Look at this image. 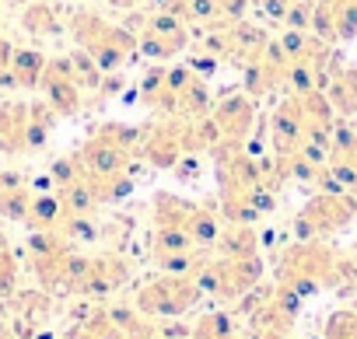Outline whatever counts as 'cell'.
Masks as SVG:
<instances>
[{"label": "cell", "instance_id": "4fadbf2b", "mask_svg": "<svg viewBox=\"0 0 357 339\" xmlns=\"http://www.w3.org/2000/svg\"><path fill=\"white\" fill-rule=\"evenodd\" d=\"M77 154H81V161H84V172H88V175H112V172H123V168H130V161H133L130 150L112 147V143H105V140H98V136H88Z\"/></svg>", "mask_w": 357, "mask_h": 339}, {"label": "cell", "instance_id": "836d02e7", "mask_svg": "<svg viewBox=\"0 0 357 339\" xmlns=\"http://www.w3.org/2000/svg\"><path fill=\"white\" fill-rule=\"evenodd\" d=\"M312 8H315V0H291L287 18H284V29H301V32H312Z\"/></svg>", "mask_w": 357, "mask_h": 339}, {"label": "cell", "instance_id": "8992f818", "mask_svg": "<svg viewBox=\"0 0 357 339\" xmlns=\"http://www.w3.org/2000/svg\"><path fill=\"white\" fill-rule=\"evenodd\" d=\"M130 29L137 32V49L151 60H172L186 49L190 32L186 22L175 18L168 11H151V15H137L130 18Z\"/></svg>", "mask_w": 357, "mask_h": 339}, {"label": "cell", "instance_id": "d6986e66", "mask_svg": "<svg viewBox=\"0 0 357 339\" xmlns=\"http://www.w3.org/2000/svg\"><path fill=\"white\" fill-rule=\"evenodd\" d=\"M46 56L39 49H15L11 56V74L18 81V88H39L43 84V74H46Z\"/></svg>", "mask_w": 357, "mask_h": 339}, {"label": "cell", "instance_id": "e575fe53", "mask_svg": "<svg viewBox=\"0 0 357 339\" xmlns=\"http://www.w3.org/2000/svg\"><path fill=\"white\" fill-rule=\"evenodd\" d=\"M11 56H15V46H11L8 39H0V70L11 67Z\"/></svg>", "mask_w": 357, "mask_h": 339}, {"label": "cell", "instance_id": "f546056e", "mask_svg": "<svg viewBox=\"0 0 357 339\" xmlns=\"http://www.w3.org/2000/svg\"><path fill=\"white\" fill-rule=\"evenodd\" d=\"M15 290H18V259L4 242L0 245V297H11Z\"/></svg>", "mask_w": 357, "mask_h": 339}, {"label": "cell", "instance_id": "ac0fdd59", "mask_svg": "<svg viewBox=\"0 0 357 339\" xmlns=\"http://www.w3.org/2000/svg\"><path fill=\"white\" fill-rule=\"evenodd\" d=\"M218 249H221V255L245 259V255H259V238H256L252 224H228L218 235Z\"/></svg>", "mask_w": 357, "mask_h": 339}, {"label": "cell", "instance_id": "6da1fadb", "mask_svg": "<svg viewBox=\"0 0 357 339\" xmlns=\"http://www.w3.org/2000/svg\"><path fill=\"white\" fill-rule=\"evenodd\" d=\"M350 276H357L354 259L336 255L322 242H298L294 249L284 252V259L277 266V283L294 287L301 297H308L322 287H336Z\"/></svg>", "mask_w": 357, "mask_h": 339}, {"label": "cell", "instance_id": "484cf974", "mask_svg": "<svg viewBox=\"0 0 357 339\" xmlns=\"http://www.w3.org/2000/svg\"><path fill=\"white\" fill-rule=\"evenodd\" d=\"M312 36L333 42L336 39V0H315L312 8Z\"/></svg>", "mask_w": 357, "mask_h": 339}, {"label": "cell", "instance_id": "44dd1931", "mask_svg": "<svg viewBox=\"0 0 357 339\" xmlns=\"http://www.w3.org/2000/svg\"><path fill=\"white\" fill-rule=\"evenodd\" d=\"M63 221V203L56 193H39L32 196V210H29V224L36 231H56Z\"/></svg>", "mask_w": 357, "mask_h": 339}, {"label": "cell", "instance_id": "7c38bea8", "mask_svg": "<svg viewBox=\"0 0 357 339\" xmlns=\"http://www.w3.org/2000/svg\"><path fill=\"white\" fill-rule=\"evenodd\" d=\"M29 136V102L8 98L0 102V154H29L25 147Z\"/></svg>", "mask_w": 357, "mask_h": 339}, {"label": "cell", "instance_id": "8fae6325", "mask_svg": "<svg viewBox=\"0 0 357 339\" xmlns=\"http://www.w3.org/2000/svg\"><path fill=\"white\" fill-rule=\"evenodd\" d=\"M305 126V112H301V98L291 95L277 105V112L270 116V143H273V154H294L305 140L301 133Z\"/></svg>", "mask_w": 357, "mask_h": 339}, {"label": "cell", "instance_id": "83f0119b", "mask_svg": "<svg viewBox=\"0 0 357 339\" xmlns=\"http://www.w3.org/2000/svg\"><path fill=\"white\" fill-rule=\"evenodd\" d=\"M322 339H357V311H350V308L333 311V315L326 318Z\"/></svg>", "mask_w": 357, "mask_h": 339}, {"label": "cell", "instance_id": "5bb4252c", "mask_svg": "<svg viewBox=\"0 0 357 339\" xmlns=\"http://www.w3.org/2000/svg\"><path fill=\"white\" fill-rule=\"evenodd\" d=\"M200 245L190 238V231H183V228H154V235H151V255H154V262L161 266V262H168V259H175V255H186V252H197Z\"/></svg>", "mask_w": 357, "mask_h": 339}, {"label": "cell", "instance_id": "d590c367", "mask_svg": "<svg viewBox=\"0 0 357 339\" xmlns=\"http://www.w3.org/2000/svg\"><path fill=\"white\" fill-rule=\"evenodd\" d=\"M105 4H109V8H119V11H126V8H137L140 0H105Z\"/></svg>", "mask_w": 357, "mask_h": 339}, {"label": "cell", "instance_id": "d4e9b609", "mask_svg": "<svg viewBox=\"0 0 357 339\" xmlns=\"http://www.w3.org/2000/svg\"><path fill=\"white\" fill-rule=\"evenodd\" d=\"M22 22L36 36H60V18H56V8H50V4H29Z\"/></svg>", "mask_w": 357, "mask_h": 339}, {"label": "cell", "instance_id": "d6a6232c", "mask_svg": "<svg viewBox=\"0 0 357 339\" xmlns=\"http://www.w3.org/2000/svg\"><path fill=\"white\" fill-rule=\"evenodd\" d=\"M218 18H221V0H190V8H186L190 25H207Z\"/></svg>", "mask_w": 357, "mask_h": 339}, {"label": "cell", "instance_id": "e0dca14e", "mask_svg": "<svg viewBox=\"0 0 357 339\" xmlns=\"http://www.w3.org/2000/svg\"><path fill=\"white\" fill-rule=\"evenodd\" d=\"M56 119H60V116H56V109H53L46 98L29 105V136H25V147H29V154H32V150H43V147L50 143Z\"/></svg>", "mask_w": 357, "mask_h": 339}, {"label": "cell", "instance_id": "2e32d148", "mask_svg": "<svg viewBox=\"0 0 357 339\" xmlns=\"http://www.w3.org/2000/svg\"><path fill=\"white\" fill-rule=\"evenodd\" d=\"M151 210H154V228H183L186 231L197 203L175 196V193H158L154 203H151Z\"/></svg>", "mask_w": 357, "mask_h": 339}, {"label": "cell", "instance_id": "3957f363", "mask_svg": "<svg viewBox=\"0 0 357 339\" xmlns=\"http://www.w3.org/2000/svg\"><path fill=\"white\" fill-rule=\"evenodd\" d=\"M204 150L200 140H197V129H193V119H158V123H147L140 129V147L137 154L151 164V168H175L186 154H197Z\"/></svg>", "mask_w": 357, "mask_h": 339}, {"label": "cell", "instance_id": "f1b7e54d", "mask_svg": "<svg viewBox=\"0 0 357 339\" xmlns=\"http://www.w3.org/2000/svg\"><path fill=\"white\" fill-rule=\"evenodd\" d=\"M284 84H287L294 95H308V91H315V70H312V63H308V60H294V63L287 67Z\"/></svg>", "mask_w": 357, "mask_h": 339}, {"label": "cell", "instance_id": "ba28073f", "mask_svg": "<svg viewBox=\"0 0 357 339\" xmlns=\"http://www.w3.org/2000/svg\"><path fill=\"white\" fill-rule=\"evenodd\" d=\"M46 91V102L56 109V116H77L81 112V84L74 81V63L70 56H56L46 63V74H43V84Z\"/></svg>", "mask_w": 357, "mask_h": 339}, {"label": "cell", "instance_id": "4dcf8cb0", "mask_svg": "<svg viewBox=\"0 0 357 339\" xmlns=\"http://www.w3.org/2000/svg\"><path fill=\"white\" fill-rule=\"evenodd\" d=\"M357 36V0H336V39Z\"/></svg>", "mask_w": 357, "mask_h": 339}, {"label": "cell", "instance_id": "1f68e13d", "mask_svg": "<svg viewBox=\"0 0 357 339\" xmlns=\"http://www.w3.org/2000/svg\"><path fill=\"white\" fill-rule=\"evenodd\" d=\"M329 154H336V157L357 154V129H354L347 119H336V123H333V150H329Z\"/></svg>", "mask_w": 357, "mask_h": 339}, {"label": "cell", "instance_id": "8d00e7d4", "mask_svg": "<svg viewBox=\"0 0 357 339\" xmlns=\"http://www.w3.org/2000/svg\"><path fill=\"white\" fill-rule=\"evenodd\" d=\"M354 269H357V252H354Z\"/></svg>", "mask_w": 357, "mask_h": 339}, {"label": "cell", "instance_id": "cb8c5ba5", "mask_svg": "<svg viewBox=\"0 0 357 339\" xmlns=\"http://www.w3.org/2000/svg\"><path fill=\"white\" fill-rule=\"evenodd\" d=\"M84 179V161H81V154L74 150V154H63V157H56L53 164H50V182H53V189H67V186H74V182H81Z\"/></svg>", "mask_w": 357, "mask_h": 339}, {"label": "cell", "instance_id": "30bf717a", "mask_svg": "<svg viewBox=\"0 0 357 339\" xmlns=\"http://www.w3.org/2000/svg\"><path fill=\"white\" fill-rule=\"evenodd\" d=\"M126 280H130V262H126L123 255H116V252L95 255V259L88 262L84 276L77 280L74 294H81V297H105V294H112L116 287H123Z\"/></svg>", "mask_w": 357, "mask_h": 339}, {"label": "cell", "instance_id": "7a4b0ae2", "mask_svg": "<svg viewBox=\"0 0 357 339\" xmlns=\"http://www.w3.org/2000/svg\"><path fill=\"white\" fill-rule=\"evenodd\" d=\"M70 32H74L77 46L102 67V74H116L137 53V32L109 25L95 11H74L70 15Z\"/></svg>", "mask_w": 357, "mask_h": 339}, {"label": "cell", "instance_id": "603a6c76", "mask_svg": "<svg viewBox=\"0 0 357 339\" xmlns=\"http://www.w3.org/2000/svg\"><path fill=\"white\" fill-rule=\"evenodd\" d=\"M32 196H36V193H29V186H8V189H0V217L25 221V224H29Z\"/></svg>", "mask_w": 357, "mask_h": 339}, {"label": "cell", "instance_id": "5b68a950", "mask_svg": "<svg viewBox=\"0 0 357 339\" xmlns=\"http://www.w3.org/2000/svg\"><path fill=\"white\" fill-rule=\"evenodd\" d=\"M263 276V262L259 255H245V259H235V255H221L218 262H204L197 280L204 287V294H214L221 301H238L245 297Z\"/></svg>", "mask_w": 357, "mask_h": 339}, {"label": "cell", "instance_id": "7402d4cb", "mask_svg": "<svg viewBox=\"0 0 357 339\" xmlns=\"http://www.w3.org/2000/svg\"><path fill=\"white\" fill-rule=\"evenodd\" d=\"M186 231H190V238H193L200 249L218 245V235H221L218 210H214V207H197V210H193V217H190V224H186Z\"/></svg>", "mask_w": 357, "mask_h": 339}, {"label": "cell", "instance_id": "9a60e30c", "mask_svg": "<svg viewBox=\"0 0 357 339\" xmlns=\"http://www.w3.org/2000/svg\"><path fill=\"white\" fill-rule=\"evenodd\" d=\"M326 95H329V102L340 116H354L357 112V70L354 67H333Z\"/></svg>", "mask_w": 357, "mask_h": 339}, {"label": "cell", "instance_id": "4316f807", "mask_svg": "<svg viewBox=\"0 0 357 339\" xmlns=\"http://www.w3.org/2000/svg\"><path fill=\"white\" fill-rule=\"evenodd\" d=\"M70 63H74V81L81 84V91H84V88H88V91H98V88H102V77H105V74H102V67H98L84 49L74 53Z\"/></svg>", "mask_w": 357, "mask_h": 339}, {"label": "cell", "instance_id": "9c48e42d", "mask_svg": "<svg viewBox=\"0 0 357 339\" xmlns=\"http://www.w3.org/2000/svg\"><path fill=\"white\" fill-rule=\"evenodd\" d=\"M211 119L218 123L221 140L242 147L245 136H249V129H252V123H256V102H252L245 91H231V95H225V98L214 105Z\"/></svg>", "mask_w": 357, "mask_h": 339}, {"label": "cell", "instance_id": "277c9868", "mask_svg": "<svg viewBox=\"0 0 357 339\" xmlns=\"http://www.w3.org/2000/svg\"><path fill=\"white\" fill-rule=\"evenodd\" d=\"M200 297H204V287L193 273H165L158 280H147L137 290V311L140 315L175 318V315L190 311Z\"/></svg>", "mask_w": 357, "mask_h": 339}, {"label": "cell", "instance_id": "52a82bcc", "mask_svg": "<svg viewBox=\"0 0 357 339\" xmlns=\"http://www.w3.org/2000/svg\"><path fill=\"white\" fill-rule=\"evenodd\" d=\"M357 214V200L350 193H340V196H329V193H315L305 210L294 217V235L298 242H315L322 235H333L340 228H347Z\"/></svg>", "mask_w": 357, "mask_h": 339}, {"label": "cell", "instance_id": "ffe728a7", "mask_svg": "<svg viewBox=\"0 0 357 339\" xmlns=\"http://www.w3.org/2000/svg\"><path fill=\"white\" fill-rule=\"evenodd\" d=\"M63 339H123V332L109 311H95V315L81 318L77 325H70Z\"/></svg>", "mask_w": 357, "mask_h": 339}]
</instances>
